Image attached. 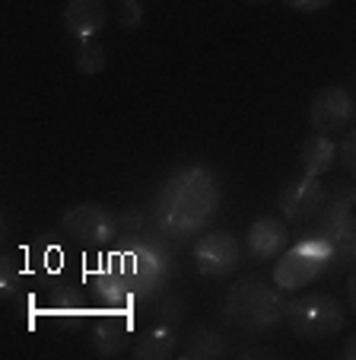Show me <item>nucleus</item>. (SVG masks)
Segmentation results:
<instances>
[{"instance_id":"f257e3e1","label":"nucleus","mask_w":356,"mask_h":360,"mask_svg":"<svg viewBox=\"0 0 356 360\" xmlns=\"http://www.w3.org/2000/svg\"><path fill=\"white\" fill-rule=\"evenodd\" d=\"M220 182L207 166H178L159 185L150 214H153L156 230L166 233L169 239L185 243V239L207 230V224L220 207Z\"/></svg>"},{"instance_id":"f03ea898","label":"nucleus","mask_w":356,"mask_h":360,"mask_svg":"<svg viewBox=\"0 0 356 360\" xmlns=\"http://www.w3.org/2000/svg\"><path fill=\"white\" fill-rule=\"evenodd\" d=\"M118 239H121L118 249L108 252L105 262L118 271V278L131 290L134 303L153 300L172 278V255L162 245L147 243V239H128V236Z\"/></svg>"},{"instance_id":"7ed1b4c3","label":"nucleus","mask_w":356,"mask_h":360,"mask_svg":"<svg viewBox=\"0 0 356 360\" xmlns=\"http://www.w3.org/2000/svg\"><path fill=\"white\" fill-rule=\"evenodd\" d=\"M226 322L242 335H268L286 319V303H283L280 287L261 284L255 278H245L229 290L226 297Z\"/></svg>"},{"instance_id":"20e7f679","label":"nucleus","mask_w":356,"mask_h":360,"mask_svg":"<svg viewBox=\"0 0 356 360\" xmlns=\"http://www.w3.org/2000/svg\"><path fill=\"white\" fill-rule=\"evenodd\" d=\"M343 306L331 293H309L286 303L289 332L299 341H328L343 328Z\"/></svg>"},{"instance_id":"39448f33","label":"nucleus","mask_w":356,"mask_h":360,"mask_svg":"<svg viewBox=\"0 0 356 360\" xmlns=\"http://www.w3.org/2000/svg\"><path fill=\"white\" fill-rule=\"evenodd\" d=\"M315 233L331 239L337 265H356V188H343L328 198Z\"/></svg>"},{"instance_id":"423d86ee","label":"nucleus","mask_w":356,"mask_h":360,"mask_svg":"<svg viewBox=\"0 0 356 360\" xmlns=\"http://www.w3.org/2000/svg\"><path fill=\"white\" fill-rule=\"evenodd\" d=\"M61 226L70 239H77L83 245H108L118 239V217L95 201H83L77 207H70L64 214Z\"/></svg>"},{"instance_id":"0eeeda50","label":"nucleus","mask_w":356,"mask_h":360,"mask_svg":"<svg viewBox=\"0 0 356 360\" xmlns=\"http://www.w3.org/2000/svg\"><path fill=\"white\" fill-rule=\"evenodd\" d=\"M331 191L324 188V182H318L315 176H303L289 182L280 195V211H283V220L289 226H315L318 217H322L324 204H328Z\"/></svg>"},{"instance_id":"6e6552de","label":"nucleus","mask_w":356,"mask_h":360,"mask_svg":"<svg viewBox=\"0 0 356 360\" xmlns=\"http://www.w3.org/2000/svg\"><path fill=\"white\" fill-rule=\"evenodd\" d=\"M356 99L347 86H324L309 102V124L315 134H337V131L353 128Z\"/></svg>"},{"instance_id":"1a4fd4ad","label":"nucleus","mask_w":356,"mask_h":360,"mask_svg":"<svg viewBox=\"0 0 356 360\" xmlns=\"http://www.w3.org/2000/svg\"><path fill=\"white\" fill-rule=\"evenodd\" d=\"M239 239L232 233H204L195 243V268L204 278H223L239 268Z\"/></svg>"},{"instance_id":"9d476101","label":"nucleus","mask_w":356,"mask_h":360,"mask_svg":"<svg viewBox=\"0 0 356 360\" xmlns=\"http://www.w3.org/2000/svg\"><path fill=\"white\" fill-rule=\"evenodd\" d=\"M89 341H93V351L99 354V357H118L121 351H128L131 313H121V309H99V316L93 319V328H89Z\"/></svg>"},{"instance_id":"9b49d317","label":"nucleus","mask_w":356,"mask_h":360,"mask_svg":"<svg viewBox=\"0 0 356 360\" xmlns=\"http://www.w3.org/2000/svg\"><path fill=\"white\" fill-rule=\"evenodd\" d=\"M86 284H89V290H93V300L99 309H121V313H131L137 306L131 290L124 287V281L118 278V271L105 262V255L99 259V265H95L93 271H86Z\"/></svg>"},{"instance_id":"f8f14e48","label":"nucleus","mask_w":356,"mask_h":360,"mask_svg":"<svg viewBox=\"0 0 356 360\" xmlns=\"http://www.w3.org/2000/svg\"><path fill=\"white\" fill-rule=\"evenodd\" d=\"M322 271H324L322 262L312 259L309 252H303L299 245H293V249H283L280 255H277L274 284L280 287V290L293 293V290H303L305 284H312Z\"/></svg>"},{"instance_id":"ddd939ff","label":"nucleus","mask_w":356,"mask_h":360,"mask_svg":"<svg viewBox=\"0 0 356 360\" xmlns=\"http://www.w3.org/2000/svg\"><path fill=\"white\" fill-rule=\"evenodd\" d=\"M105 20H108L105 0H70L64 7V29L77 41L95 39L105 29Z\"/></svg>"},{"instance_id":"4468645a","label":"nucleus","mask_w":356,"mask_h":360,"mask_svg":"<svg viewBox=\"0 0 356 360\" xmlns=\"http://www.w3.org/2000/svg\"><path fill=\"white\" fill-rule=\"evenodd\" d=\"M286 239H289V226L277 217H258L245 233V245H249L251 259L258 262L277 259L286 249Z\"/></svg>"},{"instance_id":"2eb2a0df","label":"nucleus","mask_w":356,"mask_h":360,"mask_svg":"<svg viewBox=\"0 0 356 360\" xmlns=\"http://www.w3.org/2000/svg\"><path fill=\"white\" fill-rule=\"evenodd\" d=\"M41 316H48V319H54V322H77L86 316V300H83V293L77 290V287L54 284L45 297Z\"/></svg>"},{"instance_id":"dca6fc26","label":"nucleus","mask_w":356,"mask_h":360,"mask_svg":"<svg viewBox=\"0 0 356 360\" xmlns=\"http://www.w3.org/2000/svg\"><path fill=\"white\" fill-rule=\"evenodd\" d=\"M334 160H337V147L328 134H309L303 141V147H299V163H303L305 176L322 179L334 166Z\"/></svg>"},{"instance_id":"f3484780","label":"nucleus","mask_w":356,"mask_h":360,"mask_svg":"<svg viewBox=\"0 0 356 360\" xmlns=\"http://www.w3.org/2000/svg\"><path fill=\"white\" fill-rule=\"evenodd\" d=\"M175 351V328L172 326H153L147 332H140V338L131 347V357L134 360H166Z\"/></svg>"},{"instance_id":"a211bd4d","label":"nucleus","mask_w":356,"mask_h":360,"mask_svg":"<svg viewBox=\"0 0 356 360\" xmlns=\"http://www.w3.org/2000/svg\"><path fill=\"white\" fill-rule=\"evenodd\" d=\"M182 354H185V360H220L229 354V345L220 332H213V328H197V332L188 338V345H185Z\"/></svg>"},{"instance_id":"6ab92c4d","label":"nucleus","mask_w":356,"mask_h":360,"mask_svg":"<svg viewBox=\"0 0 356 360\" xmlns=\"http://www.w3.org/2000/svg\"><path fill=\"white\" fill-rule=\"evenodd\" d=\"M108 68V51L99 45L95 39L89 41H80V51H77V70L83 77H95Z\"/></svg>"},{"instance_id":"aec40b11","label":"nucleus","mask_w":356,"mask_h":360,"mask_svg":"<svg viewBox=\"0 0 356 360\" xmlns=\"http://www.w3.org/2000/svg\"><path fill=\"white\" fill-rule=\"evenodd\" d=\"M118 22L121 29H140L143 22V4L140 0H118Z\"/></svg>"},{"instance_id":"412c9836","label":"nucleus","mask_w":356,"mask_h":360,"mask_svg":"<svg viewBox=\"0 0 356 360\" xmlns=\"http://www.w3.org/2000/svg\"><path fill=\"white\" fill-rule=\"evenodd\" d=\"M337 157H341L343 169L356 179V128L343 131V141H341V147H337Z\"/></svg>"},{"instance_id":"4be33fe9","label":"nucleus","mask_w":356,"mask_h":360,"mask_svg":"<svg viewBox=\"0 0 356 360\" xmlns=\"http://www.w3.org/2000/svg\"><path fill=\"white\" fill-rule=\"evenodd\" d=\"M293 13H318V10H324V7H331L334 0H283Z\"/></svg>"},{"instance_id":"5701e85b","label":"nucleus","mask_w":356,"mask_h":360,"mask_svg":"<svg viewBox=\"0 0 356 360\" xmlns=\"http://www.w3.org/2000/svg\"><path fill=\"white\" fill-rule=\"evenodd\" d=\"M162 326H172L175 328V322L185 316V303L182 300H166V306H162Z\"/></svg>"},{"instance_id":"b1692460","label":"nucleus","mask_w":356,"mask_h":360,"mask_svg":"<svg viewBox=\"0 0 356 360\" xmlns=\"http://www.w3.org/2000/svg\"><path fill=\"white\" fill-rule=\"evenodd\" d=\"M0 287H4V293H7V297H13V293L20 290V271H16V268H10V265H4V268H0Z\"/></svg>"},{"instance_id":"393cba45","label":"nucleus","mask_w":356,"mask_h":360,"mask_svg":"<svg viewBox=\"0 0 356 360\" xmlns=\"http://www.w3.org/2000/svg\"><path fill=\"white\" fill-rule=\"evenodd\" d=\"M341 360H356V335H350L341 347Z\"/></svg>"},{"instance_id":"a878e982","label":"nucleus","mask_w":356,"mask_h":360,"mask_svg":"<svg viewBox=\"0 0 356 360\" xmlns=\"http://www.w3.org/2000/svg\"><path fill=\"white\" fill-rule=\"evenodd\" d=\"M239 357H249V360H255V357H274V351H268V347H249V351H242Z\"/></svg>"},{"instance_id":"bb28decb","label":"nucleus","mask_w":356,"mask_h":360,"mask_svg":"<svg viewBox=\"0 0 356 360\" xmlns=\"http://www.w3.org/2000/svg\"><path fill=\"white\" fill-rule=\"evenodd\" d=\"M347 300H350V309L356 313V271L350 274V281H347Z\"/></svg>"},{"instance_id":"cd10ccee","label":"nucleus","mask_w":356,"mask_h":360,"mask_svg":"<svg viewBox=\"0 0 356 360\" xmlns=\"http://www.w3.org/2000/svg\"><path fill=\"white\" fill-rule=\"evenodd\" d=\"M245 4H268V0H245Z\"/></svg>"}]
</instances>
